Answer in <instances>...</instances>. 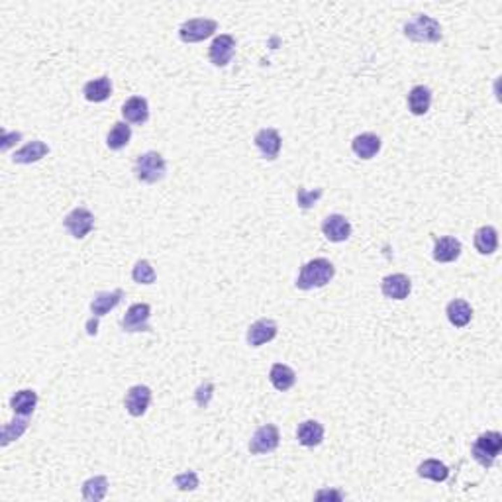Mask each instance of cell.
I'll use <instances>...</instances> for the list:
<instances>
[{"label":"cell","instance_id":"28","mask_svg":"<svg viewBox=\"0 0 502 502\" xmlns=\"http://www.w3.org/2000/svg\"><path fill=\"white\" fill-rule=\"evenodd\" d=\"M418 475L422 479H430V481L441 482L450 477V469L445 463L438 462V459H426L418 465Z\"/></svg>","mask_w":502,"mask_h":502},{"label":"cell","instance_id":"12","mask_svg":"<svg viewBox=\"0 0 502 502\" xmlns=\"http://www.w3.org/2000/svg\"><path fill=\"white\" fill-rule=\"evenodd\" d=\"M277 324L273 322V320H257L253 322L249 330H247V344L251 346V348H261L263 344L267 341H271V339L277 338Z\"/></svg>","mask_w":502,"mask_h":502},{"label":"cell","instance_id":"15","mask_svg":"<svg viewBox=\"0 0 502 502\" xmlns=\"http://www.w3.org/2000/svg\"><path fill=\"white\" fill-rule=\"evenodd\" d=\"M256 145L263 155V159L273 161V159H277L279 152H281V135L273 128H263L256 133Z\"/></svg>","mask_w":502,"mask_h":502},{"label":"cell","instance_id":"27","mask_svg":"<svg viewBox=\"0 0 502 502\" xmlns=\"http://www.w3.org/2000/svg\"><path fill=\"white\" fill-rule=\"evenodd\" d=\"M130 140H132V128L126 122H116L112 130L108 132L106 145L112 152H120V149H124L126 145L130 144Z\"/></svg>","mask_w":502,"mask_h":502},{"label":"cell","instance_id":"20","mask_svg":"<svg viewBox=\"0 0 502 502\" xmlns=\"http://www.w3.org/2000/svg\"><path fill=\"white\" fill-rule=\"evenodd\" d=\"M445 314H448V320L451 322V326H455V328H465V326L471 322L473 308L469 302H465L462 298H455V300H451L450 304H448Z\"/></svg>","mask_w":502,"mask_h":502},{"label":"cell","instance_id":"4","mask_svg":"<svg viewBox=\"0 0 502 502\" xmlns=\"http://www.w3.org/2000/svg\"><path fill=\"white\" fill-rule=\"evenodd\" d=\"M502 450V436L499 431H485L481 434L477 441L473 443L471 455L475 457V462L482 465V467H492L494 459L499 457V453Z\"/></svg>","mask_w":502,"mask_h":502},{"label":"cell","instance_id":"11","mask_svg":"<svg viewBox=\"0 0 502 502\" xmlns=\"http://www.w3.org/2000/svg\"><path fill=\"white\" fill-rule=\"evenodd\" d=\"M234 52H236V40H234L230 34H222V36H218V38L212 41L208 57H210V61H212V65H216V67H226L228 63L232 61Z\"/></svg>","mask_w":502,"mask_h":502},{"label":"cell","instance_id":"34","mask_svg":"<svg viewBox=\"0 0 502 502\" xmlns=\"http://www.w3.org/2000/svg\"><path fill=\"white\" fill-rule=\"evenodd\" d=\"M212 392H214V385L212 383H205V385L198 387V390H196V402H198L200 408L208 406V400L212 397Z\"/></svg>","mask_w":502,"mask_h":502},{"label":"cell","instance_id":"31","mask_svg":"<svg viewBox=\"0 0 502 502\" xmlns=\"http://www.w3.org/2000/svg\"><path fill=\"white\" fill-rule=\"evenodd\" d=\"M132 279L140 285H154L157 275H155V269L147 259H140L132 269Z\"/></svg>","mask_w":502,"mask_h":502},{"label":"cell","instance_id":"26","mask_svg":"<svg viewBox=\"0 0 502 502\" xmlns=\"http://www.w3.org/2000/svg\"><path fill=\"white\" fill-rule=\"evenodd\" d=\"M475 247L481 256H492L499 247V234L492 226H482L475 232Z\"/></svg>","mask_w":502,"mask_h":502},{"label":"cell","instance_id":"8","mask_svg":"<svg viewBox=\"0 0 502 502\" xmlns=\"http://www.w3.org/2000/svg\"><path fill=\"white\" fill-rule=\"evenodd\" d=\"M149 316H152V307L145 304V302H138L128 308V312L122 318V330L124 332H152L149 328Z\"/></svg>","mask_w":502,"mask_h":502},{"label":"cell","instance_id":"21","mask_svg":"<svg viewBox=\"0 0 502 502\" xmlns=\"http://www.w3.org/2000/svg\"><path fill=\"white\" fill-rule=\"evenodd\" d=\"M82 94L89 103H104L112 94V82L108 77H98L82 87Z\"/></svg>","mask_w":502,"mask_h":502},{"label":"cell","instance_id":"1","mask_svg":"<svg viewBox=\"0 0 502 502\" xmlns=\"http://www.w3.org/2000/svg\"><path fill=\"white\" fill-rule=\"evenodd\" d=\"M334 275H336V267L332 265V261L324 259V257L310 259L300 269V275L297 279V288H300V290H312V288L326 287L330 281L334 279Z\"/></svg>","mask_w":502,"mask_h":502},{"label":"cell","instance_id":"5","mask_svg":"<svg viewBox=\"0 0 502 502\" xmlns=\"http://www.w3.org/2000/svg\"><path fill=\"white\" fill-rule=\"evenodd\" d=\"M124 297L122 288H116L112 293H98L91 302V312L93 318L87 322V332L89 336H96V328H98V318H103L104 314H108L110 310L120 304V300Z\"/></svg>","mask_w":502,"mask_h":502},{"label":"cell","instance_id":"35","mask_svg":"<svg viewBox=\"0 0 502 502\" xmlns=\"http://www.w3.org/2000/svg\"><path fill=\"white\" fill-rule=\"evenodd\" d=\"M22 140V133L20 132H14V133H8V132H4V135H2V145H0V149L2 152H6L8 147H10L12 144H18Z\"/></svg>","mask_w":502,"mask_h":502},{"label":"cell","instance_id":"13","mask_svg":"<svg viewBox=\"0 0 502 502\" xmlns=\"http://www.w3.org/2000/svg\"><path fill=\"white\" fill-rule=\"evenodd\" d=\"M322 232L334 244H341L351 236V224L346 216L341 214H330L324 222H322Z\"/></svg>","mask_w":502,"mask_h":502},{"label":"cell","instance_id":"29","mask_svg":"<svg viewBox=\"0 0 502 502\" xmlns=\"http://www.w3.org/2000/svg\"><path fill=\"white\" fill-rule=\"evenodd\" d=\"M108 492V479L106 477H93L82 482V499L91 502H101Z\"/></svg>","mask_w":502,"mask_h":502},{"label":"cell","instance_id":"19","mask_svg":"<svg viewBox=\"0 0 502 502\" xmlns=\"http://www.w3.org/2000/svg\"><path fill=\"white\" fill-rule=\"evenodd\" d=\"M47 154H50L47 144H43L40 140H34L30 144L24 145L22 149H18V152L14 154V157H12V161L20 165H30V163H36V161H40V159H43Z\"/></svg>","mask_w":502,"mask_h":502},{"label":"cell","instance_id":"3","mask_svg":"<svg viewBox=\"0 0 502 502\" xmlns=\"http://www.w3.org/2000/svg\"><path fill=\"white\" fill-rule=\"evenodd\" d=\"M135 177L138 181H142L145 185H154L157 181H161L167 173V163H165L163 155L157 152H147L140 155L135 161Z\"/></svg>","mask_w":502,"mask_h":502},{"label":"cell","instance_id":"9","mask_svg":"<svg viewBox=\"0 0 502 502\" xmlns=\"http://www.w3.org/2000/svg\"><path fill=\"white\" fill-rule=\"evenodd\" d=\"M63 224H65L67 232H69L73 237L82 239V237L89 236L91 230L94 228V216L93 212L87 210V208H75V210H71L69 214L65 216Z\"/></svg>","mask_w":502,"mask_h":502},{"label":"cell","instance_id":"2","mask_svg":"<svg viewBox=\"0 0 502 502\" xmlns=\"http://www.w3.org/2000/svg\"><path fill=\"white\" fill-rule=\"evenodd\" d=\"M404 36L412 41H420V43H436L441 40V26L440 22L434 20L431 16L418 14L414 20L404 24Z\"/></svg>","mask_w":502,"mask_h":502},{"label":"cell","instance_id":"24","mask_svg":"<svg viewBox=\"0 0 502 502\" xmlns=\"http://www.w3.org/2000/svg\"><path fill=\"white\" fill-rule=\"evenodd\" d=\"M36 404H38V392L30 389L18 390L10 399V408L14 410L16 416H30V414H34Z\"/></svg>","mask_w":502,"mask_h":502},{"label":"cell","instance_id":"30","mask_svg":"<svg viewBox=\"0 0 502 502\" xmlns=\"http://www.w3.org/2000/svg\"><path fill=\"white\" fill-rule=\"evenodd\" d=\"M26 430H28V416H20V418L12 420L10 424H6L2 428V445L6 448L10 441L18 440Z\"/></svg>","mask_w":502,"mask_h":502},{"label":"cell","instance_id":"22","mask_svg":"<svg viewBox=\"0 0 502 502\" xmlns=\"http://www.w3.org/2000/svg\"><path fill=\"white\" fill-rule=\"evenodd\" d=\"M124 118L132 124H144L149 118V106L144 96H132L130 101H126L122 106Z\"/></svg>","mask_w":502,"mask_h":502},{"label":"cell","instance_id":"33","mask_svg":"<svg viewBox=\"0 0 502 502\" xmlns=\"http://www.w3.org/2000/svg\"><path fill=\"white\" fill-rule=\"evenodd\" d=\"M322 196V189H316V191H307V189H298L297 191V200H298V206L300 208H312V206L316 205V200Z\"/></svg>","mask_w":502,"mask_h":502},{"label":"cell","instance_id":"7","mask_svg":"<svg viewBox=\"0 0 502 502\" xmlns=\"http://www.w3.org/2000/svg\"><path fill=\"white\" fill-rule=\"evenodd\" d=\"M218 30L216 20L210 18H195V20H186L181 28H179V38L185 43H196L206 38H210L214 31Z\"/></svg>","mask_w":502,"mask_h":502},{"label":"cell","instance_id":"10","mask_svg":"<svg viewBox=\"0 0 502 502\" xmlns=\"http://www.w3.org/2000/svg\"><path fill=\"white\" fill-rule=\"evenodd\" d=\"M126 410L128 414L133 418H140L144 416L149 404H152V389L145 387V385H135L132 389L126 392V399H124Z\"/></svg>","mask_w":502,"mask_h":502},{"label":"cell","instance_id":"14","mask_svg":"<svg viewBox=\"0 0 502 502\" xmlns=\"http://www.w3.org/2000/svg\"><path fill=\"white\" fill-rule=\"evenodd\" d=\"M381 290H383V295L387 298L404 300V298H408L410 290H412V283H410V279L406 277V275L394 273V275H389V277L383 279Z\"/></svg>","mask_w":502,"mask_h":502},{"label":"cell","instance_id":"18","mask_svg":"<svg viewBox=\"0 0 502 502\" xmlns=\"http://www.w3.org/2000/svg\"><path fill=\"white\" fill-rule=\"evenodd\" d=\"M297 440L304 448H316L324 440V426L316 420H307L298 426Z\"/></svg>","mask_w":502,"mask_h":502},{"label":"cell","instance_id":"25","mask_svg":"<svg viewBox=\"0 0 502 502\" xmlns=\"http://www.w3.org/2000/svg\"><path fill=\"white\" fill-rule=\"evenodd\" d=\"M431 106V91L424 84L414 87L408 93V108L414 116H424Z\"/></svg>","mask_w":502,"mask_h":502},{"label":"cell","instance_id":"6","mask_svg":"<svg viewBox=\"0 0 502 502\" xmlns=\"http://www.w3.org/2000/svg\"><path fill=\"white\" fill-rule=\"evenodd\" d=\"M281 441V434L275 424H265L261 428H257L256 434L251 436L249 441V451L253 455H263V453H271L279 448Z\"/></svg>","mask_w":502,"mask_h":502},{"label":"cell","instance_id":"32","mask_svg":"<svg viewBox=\"0 0 502 502\" xmlns=\"http://www.w3.org/2000/svg\"><path fill=\"white\" fill-rule=\"evenodd\" d=\"M173 482L179 491H195L196 487H198V475L195 471H185L181 473V475H177Z\"/></svg>","mask_w":502,"mask_h":502},{"label":"cell","instance_id":"16","mask_svg":"<svg viewBox=\"0 0 502 502\" xmlns=\"http://www.w3.org/2000/svg\"><path fill=\"white\" fill-rule=\"evenodd\" d=\"M462 256V242L457 237H440L434 244V259L438 263H451Z\"/></svg>","mask_w":502,"mask_h":502},{"label":"cell","instance_id":"17","mask_svg":"<svg viewBox=\"0 0 502 502\" xmlns=\"http://www.w3.org/2000/svg\"><path fill=\"white\" fill-rule=\"evenodd\" d=\"M351 149L361 159H373L381 152V138L377 133H361L351 142Z\"/></svg>","mask_w":502,"mask_h":502},{"label":"cell","instance_id":"36","mask_svg":"<svg viewBox=\"0 0 502 502\" xmlns=\"http://www.w3.org/2000/svg\"><path fill=\"white\" fill-rule=\"evenodd\" d=\"M318 501H322V499H336V501H341L344 499V494L341 492H336V491H320L316 494Z\"/></svg>","mask_w":502,"mask_h":502},{"label":"cell","instance_id":"23","mask_svg":"<svg viewBox=\"0 0 502 502\" xmlns=\"http://www.w3.org/2000/svg\"><path fill=\"white\" fill-rule=\"evenodd\" d=\"M269 381H271V385H273L275 389L285 392V390L295 387L297 373L290 369L288 365H285V363H275V365L271 367V373H269Z\"/></svg>","mask_w":502,"mask_h":502}]
</instances>
